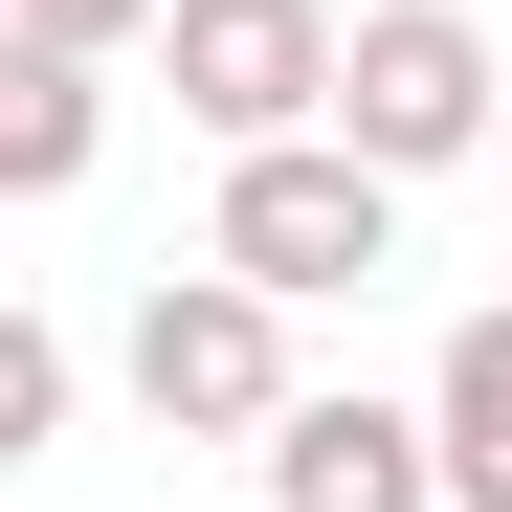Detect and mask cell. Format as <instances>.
<instances>
[{
    "label": "cell",
    "instance_id": "3",
    "mask_svg": "<svg viewBox=\"0 0 512 512\" xmlns=\"http://www.w3.org/2000/svg\"><path fill=\"white\" fill-rule=\"evenodd\" d=\"M334 134L379 179H446V156H512V67L468 0H357V67H334Z\"/></svg>",
    "mask_w": 512,
    "mask_h": 512
},
{
    "label": "cell",
    "instance_id": "5",
    "mask_svg": "<svg viewBox=\"0 0 512 512\" xmlns=\"http://www.w3.org/2000/svg\"><path fill=\"white\" fill-rule=\"evenodd\" d=\"M245 468H268V512H446V423L423 401H290Z\"/></svg>",
    "mask_w": 512,
    "mask_h": 512
},
{
    "label": "cell",
    "instance_id": "4",
    "mask_svg": "<svg viewBox=\"0 0 512 512\" xmlns=\"http://www.w3.org/2000/svg\"><path fill=\"white\" fill-rule=\"evenodd\" d=\"M156 67H179V112H201L223 156H268V134H334L357 23H334V0H179V23H156Z\"/></svg>",
    "mask_w": 512,
    "mask_h": 512
},
{
    "label": "cell",
    "instance_id": "2",
    "mask_svg": "<svg viewBox=\"0 0 512 512\" xmlns=\"http://www.w3.org/2000/svg\"><path fill=\"white\" fill-rule=\"evenodd\" d=\"M201 245H223L245 290H290V312L312 290H379L401 268V179H379L357 134H268V156H223V223Z\"/></svg>",
    "mask_w": 512,
    "mask_h": 512
},
{
    "label": "cell",
    "instance_id": "1",
    "mask_svg": "<svg viewBox=\"0 0 512 512\" xmlns=\"http://www.w3.org/2000/svg\"><path fill=\"white\" fill-rule=\"evenodd\" d=\"M134 401H156V446H268V423L312 401V379H290V290H245L223 245L156 268V290H134Z\"/></svg>",
    "mask_w": 512,
    "mask_h": 512
},
{
    "label": "cell",
    "instance_id": "8",
    "mask_svg": "<svg viewBox=\"0 0 512 512\" xmlns=\"http://www.w3.org/2000/svg\"><path fill=\"white\" fill-rule=\"evenodd\" d=\"M45 446H67V334L23 312V334H0V468H45Z\"/></svg>",
    "mask_w": 512,
    "mask_h": 512
},
{
    "label": "cell",
    "instance_id": "7",
    "mask_svg": "<svg viewBox=\"0 0 512 512\" xmlns=\"http://www.w3.org/2000/svg\"><path fill=\"white\" fill-rule=\"evenodd\" d=\"M423 423H446V512H512V312H468V334H446Z\"/></svg>",
    "mask_w": 512,
    "mask_h": 512
},
{
    "label": "cell",
    "instance_id": "9",
    "mask_svg": "<svg viewBox=\"0 0 512 512\" xmlns=\"http://www.w3.org/2000/svg\"><path fill=\"white\" fill-rule=\"evenodd\" d=\"M179 0H23V45H156Z\"/></svg>",
    "mask_w": 512,
    "mask_h": 512
},
{
    "label": "cell",
    "instance_id": "6",
    "mask_svg": "<svg viewBox=\"0 0 512 512\" xmlns=\"http://www.w3.org/2000/svg\"><path fill=\"white\" fill-rule=\"evenodd\" d=\"M112 156V45H23L0 67V201H67Z\"/></svg>",
    "mask_w": 512,
    "mask_h": 512
}]
</instances>
